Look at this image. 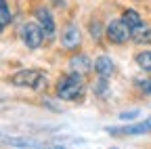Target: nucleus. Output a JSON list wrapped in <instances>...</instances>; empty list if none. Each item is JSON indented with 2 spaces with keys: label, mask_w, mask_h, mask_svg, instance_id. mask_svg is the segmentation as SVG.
Masks as SVG:
<instances>
[{
  "label": "nucleus",
  "mask_w": 151,
  "mask_h": 149,
  "mask_svg": "<svg viewBox=\"0 0 151 149\" xmlns=\"http://www.w3.org/2000/svg\"><path fill=\"white\" fill-rule=\"evenodd\" d=\"M84 90V80L80 71H71L67 76H63L57 84V97L63 101H78L82 97Z\"/></svg>",
  "instance_id": "f257e3e1"
},
{
  "label": "nucleus",
  "mask_w": 151,
  "mask_h": 149,
  "mask_svg": "<svg viewBox=\"0 0 151 149\" xmlns=\"http://www.w3.org/2000/svg\"><path fill=\"white\" fill-rule=\"evenodd\" d=\"M9 82L13 86H25V88H34V90L46 88V76L38 69H21V71L13 73Z\"/></svg>",
  "instance_id": "f03ea898"
},
{
  "label": "nucleus",
  "mask_w": 151,
  "mask_h": 149,
  "mask_svg": "<svg viewBox=\"0 0 151 149\" xmlns=\"http://www.w3.org/2000/svg\"><path fill=\"white\" fill-rule=\"evenodd\" d=\"M105 34H107L109 42H113V44H124L128 38H132V34H130V27L126 25V21H124V19L111 21V23L107 25Z\"/></svg>",
  "instance_id": "7ed1b4c3"
},
{
  "label": "nucleus",
  "mask_w": 151,
  "mask_h": 149,
  "mask_svg": "<svg viewBox=\"0 0 151 149\" xmlns=\"http://www.w3.org/2000/svg\"><path fill=\"white\" fill-rule=\"evenodd\" d=\"M21 40L27 48H40V44L44 40V32L36 23H25V25H21Z\"/></svg>",
  "instance_id": "20e7f679"
},
{
  "label": "nucleus",
  "mask_w": 151,
  "mask_h": 149,
  "mask_svg": "<svg viewBox=\"0 0 151 149\" xmlns=\"http://www.w3.org/2000/svg\"><path fill=\"white\" fill-rule=\"evenodd\" d=\"M36 19H38V23H40V27H42L46 38H52L55 36V19H52L50 11L44 9V6H38L36 9Z\"/></svg>",
  "instance_id": "39448f33"
},
{
  "label": "nucleus",
  "mask_w": 151,
  "mask_h": 149,
  "mask_svg": "<svg viewBox=\"0 0 151 149\" xmlns=\"http://www.w3.org/2000/svg\"><path fill=\"white\" fill-rule=\"evenodd\" d=\"M80 40H82L80 30H78V25H73V23H69V25L63 30V34H61V44H63L67 50L78 48V46H80Z\"/></svg>",
  "instance_id": "423d86ee"
},
{
  "label": "nucleus",
  "mask_w": 151,
  "mask_h": 149,
  "mask_svg": "<svg viewBox=\"0 0 151 149\" xmlns=\"http://www.w3.org/2000/svg\"><path fill=\"white\" fill-rule=\"evenodd\" d=\"M94 71L99 73V76L103 78H109L113 71H116V65H113L111 57H107V55H101V57L94 61Z\"/></svg>",
  "instance_id": "0eeeda50"
},
{
  "label": "nucleus",
  "mask_w": 151,
  "mask_h": 149,
  "mask_svg": "<svg viewBox=\"0 0 151 149\" xmlns=\"http://www.w3.org/2000/svg\"><path fill=\"white\" fill-rule=\"evenodd\" d=\"M69 65H71V71H80V73H88L90 69H92V61L86 57V55H78V57H73L71 61H69Z\"/></svg>",
  "instance_id": "6e6552de"
},
{
  "label": "nucleus",
  "mask_w": 151,
  "mask_h": 149,
  "mask_svg": "<svg viewBox=\"0 0 151 149\" xmlns=\"http://www.w3.org/2000/svg\"><path fill=\"white\" fill-rule=\"evenodd\" d=\"M130 34H132V40L139 42V44H143V42H149V40H151V27H149V25H145V23L134 25V27L130 30Z\"/></svg>",
  "instance_id": "1a4fd4ad"
},
{
  "label": "nucleus",
  "mask_w": 151,
  "mask_h": 149,
  "mask_svg": "<svg viewBox=\"0 0 151 149\" xmlns=\"http://www.w3.org/2000/svg\"><path fill=\"white\" fill-rule=\"evenodd\" d=\"M6 145H13V147H42V145H48L46 141H38V139H4Z\"/></svg>",
  "instance_id": "9d476101"
},
{
  "label": "nucleus",
  "mask_w": 151,
  "mask_h": 149,
  "mask_svg": "<svg viewBox=\"0 0 151 149\" xmlns=\"http://www.w3.org/2000/svg\"><path fill=\"white\" fill-rule=\"evenodd\" d=\"M122 19L126 21V25L132 30L134 25H139V23H143V19H141V15L137 13V11H124V15H122Z\"/></svg>",
  "instance_id": "9b49d317"
},
{
  "label": "nucleus",
  "mask_w": 151,
  "mask_h": 149,
  "mask_svg": "<svg viewBox=\"0 0 151 149\" xmlns=\"http://www.w3.org/2000/svg\"><path fill=\"white\" fill-rule=\"evenodd\" d=\"M137 63H139V67H141V69H145V71H149V73H151V50L139 53V55H137Z\"/></svg>",
  "instance_id": "f8f14e48"
},
{
  "label": "nucleus",
  "mask_w": 151,
  "mask_h": 149,
  "mask_svg": "<svg viewBox=\"0 0 151 149\" xmlns=\"http://www.w3.org/2000/svg\"><path fill=\"white\" fill-rule=\"evenodd\" d=\"M0 13H2V27H6L11 23V11H9L6 0H0Z\"/></svg>",
  "instance_id": "ddd939ff"
},
{
  "label": "nucleus",
  "mask_w": 151,
  "mask_h": 149,
  "mask_svg": "<svg viewBox=\"0 0 151 149\" xmlns=\"http://www.w3.org/2000/svg\"><path fill=\"white\" fill-rule=\"evenodd\" d=\"M90 36L94 40H101V23L99 21H90Z\"/></svg>",
  "instance_id": "4468645a"
},
{
  "label": "nucleus",
  "mask_w": 151,
  "mask_h": 149,
  "mask_svg": "<svg viewBox=\"0 0 151 149\" xmlns=\"http://www.w3.org/2000/svg\"><path fill=\"white\" fill-rule=\"evenodd\" d=\"M139 116V109H132V111H122V114H120V118L122 120H134Z\"/></svg>",
  "instance_id": "2eb2a0df"
},
{
  "label": "nucleus",
  "mask_w": 151,
  "mask_h": 149,
  "mask_svg": "<svg viewBox=\"0 0 151 149\" xmlns=\"http://www.w3.org/2000/svg\"><path fill=\"white\" fill-rule=\"evenodd\" d=\"M107 78H103L101 76V80H99V86L97 88H94V92H97V95H103V92H105V88H107V82H105Z\"/></svg>",
  "instance_id": "dca6fc26"
},
{
  "label": "nucleus",
  "mask_w": 151,
  "mask_h": 149,
  "mask_svg": "<svg viewBox=\"0 0 151 149\" xmlns=\"http://www.w3.org/2000/svg\"><path fill=\"white\" fill-rule=\"evenodd\" d=\"M139 82V86L147 92V95H151V80H137Z\"/></svg>",
  "instance_id": "f3484780"
},
{
  "label": "nucleus",
  "mask_w": 151,
  "mask_h": 149,
  "mask_svg": "<svg viewBox=\"0 0 151 149\" xmlns=\"http://www.w3.org/2000/svg\"><path fill=\"white\" fill-rule=\"evenodd\" d=\"M52 4H57V6H63V0H52Z\"/></svg>",
  "instance_id": "a211bd4d"
}]
</instances>
